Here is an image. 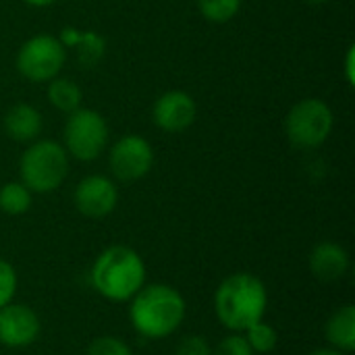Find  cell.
I'll use <instances>...</instances> for the list:
<instances>
[{
    "mask_svg": "<svg viewBox=\"0 0 355 355\" xmlns=\"http://www.w3.org/2000/svg\"><path fill=\"white\" fill-rule=\"evenodd\" d=\"M108 125L106 119L94 108H77L69 112L64 131H62V148L69 158L92 162L102 156L108 144Z\"/></svg>",
    "mask_w": 355,
    "mask_h": 355,
    "instance_id": "obj_6",
    "label": "cell"
},
{
    "mask_svg": "<svg viewBox=\"0 0 355 355\" xmlns=\"http://www.w3.org/2000/svg\"><path fill=\"white\" fill-rule=\"evenodd\" d=\"M173 355H212V345L204 335H185L177 341Z\"/></svg>",
    "mask_w": 355,
    "mask_h": 355,
    "instance_id": "obj_23",
    "label": "cell"
},
{
    "mask_svg": "<svg viewBox=\"0 0 355 355\" xmlns=\"http://www.w3.org/2000/svg\"><path fill=\"white\" fill-rule=\"evenodd\" d=\"M29 6H35V8H46V6H52L56 0H25Z\"/></svg>",
    "mask_w": 355,
    "mask_h": 355,
    "instance_id": "obj_27",
    "label": "cell"
},
{
    "mask_svg": "<svg viewBox=\"0 0 355 355\" xmlns=\"http://www.w3.org/2000/svg\"><path fill=\"white\" fill-rule=\"evenodd\" d=\"M33 204V193L21 181H8L0 187V212L6 216H23Z\"/></svg>",
    "mask_w": 355,
    "mask_h": 355,
    "instance_id": "obj_16",
    "label": "cell"
},
{
    "mask_svg": "<svg viewBox=\"0 0 355 355\" xmlns=\"http://www.w3.org/2000/svg\"><path fill=\"white\" fill-rule=\"evenodd\" d=\"M212 355H256L252 352V347L248 345L245 337L241 333H229L227 337H223L214 347Z\"/></svg>",
    "mask_w": 355,
    "mask_h": 355,
    "instance_id": "obj_22",
    "label": "cell"
},
{
    "mask_svg": "<svg viewBox=\"0 0 355 355\" xmlns=\"http://www.w3.org/2000/svg\"><path fill=\"white\" fill-rule=\"evenodd\" d=\"M17 287H19V277L15 266L4 258H0V308L15 302Z\"/></svg>",
    "mask_w": 355,
    "mask_h": 355,
    "instance_id": "obj_21",
    "label": "cell"
},
{
    "mask_svg": "<svg viewBox=\"0 0 355 355\" xmlns=\"http://www.w3.org/2000/svg\"><path fill=\"white\" fill-rule=\"evenodd\" d=\"M75 54H77V62L83 69H94L106 54V40L98 33V31H81L79 42L75 44Z\"/></svg>",
    "mask_w": 355,
    "mask_h": 355,
    "instance_id": "obj_17",
    "label": "cell"
},
{
    "mask_svg": "<svg viewBox=\"0 0 355 355\" xmlns=\"http://www.w3.org/2000/svg\"><path fill=\"white\" fill-rule=\"evenodd\" d=\"M343 71H345V81H347L349 85H355V48L354 46H349V50H347V54H345V67H343Z\"/></svg>",
    "mask_w": 355,
    "mask_h": 355,
    "instance_id": "obj_25",
    "label": "cell"
},
{
    "mask_svg": "<svg viewBox=\"0 0 355 355\" xmlns=\"http://www.w3.org/2000/svg\"><path fill=\"white\" fill-rule=\"evenodd\" d=\"M154 148L141 135H123L108 152V166L116 181L135 183L154 166Z\"/></svg>",
    "mask_w": 355,
    "mask_h": 355,
    "instance_id": "obj_8",
    "label": "cell"
},
{
    "mask_svg": "<svg viewBox=\"0 0 355 355\" xmlns=\"http://www.w3.org/2000/svg\"><path fill=\"white\" fill-rule=\"evenodd\" d=\"M304 2H308V4H324L329 0H304Z\"/></svg>",
    "mask_w": 355,
    "mask_h": 355,
    "instance_id": "obj_28",
    "label": "cell"
},
{
    "mask_svg": "<svg viewBox=\"0 0 355 355\" xmlns=\"http://www.w3.org/2000/svg\"><path fill=\"white\" fill-rule=\"evenodd\" d=\"M67 62V50L56 35L37 33L23 42L17 52V71L31 83H48L58 77Z\"/></svg>",
    "mask_w": 355,
    "mask_h": 355,
    "instance_id": "obj_7",
    "label": "cell"
},
{
    "mask_svg": "<svg viewBox=\"0 0 355 355\" xmlns=\"http://www.w3.org/2000/svg\"><path fill=\"white\" fill-rule=\"evenodd\" d=\"M127 304L131 329L148 341L173 337L187 318L183 293L168 283H146Z\"/></svg>",
    "mask_w": 355,
    "mask_h": 355,
    "instance_id": "obj_1",
    "label": "cell"
},
{
    "mask_svg": "<svg viewBox=\"0 0 355 355\" xmlns=\"http://www.w3.org/2000/svg\"><path fill=\"white\" fill-rule=\"evenodd\" d=\"M2 125H4V133L12 141L31 144L37 139V135L44 127V121L35 106H31L27 102H19V104H12L4 112Z\"/></svg>",
    "mask_w": 355,
    "mask_h": 355,
    "instance_id": "obj_13",
    "label": "cell"
},
{
    "mask_svg": "<svg viewBox=\"0 0 355 355\" xmlns=\"http://www.w3.org/2000/svg\"><path fill=\"white\" fill-rule=\"evenodd\" d=\"M42 335V320L27 304L10 302L0 308V345L6 349L31 347Z\"/></svg>",
    "mask_w": 355,
    "mask_h": 355,
    "instance_id": "obj_10",
    "label": "cell"
},
{
    "mask_svg": "<svg viewBox=\"0 0 355 355\" xmlns=\"http://www.w3.org/2000/svg\"><path fill=\"white\" fill-rule=\"evenodd\" d=\"M73 204L85 218H106L119 206V187L106 175H87L77 183L73 191Z\"/></svg>",
    "mask_w": 355,
    "mask_h": 355,
    "instance_id": "obj_9",
    "label": "cell"
},
{
    "mask_svg": "<svg viewBox=\"0 0 355 355\" xmlns=\"http://www.w3.org/2000/svg\"><path fill=\"white\" fill-rule=\"evenodd\" d=\"M85 355H135L129 343L116 335H100L89 341Z\"/></svg>",
    "mask_w": 355,
    "mask_h": 355,
    "instance_id": "obj_20",
    "label": "cell"
},
{
    "mask_svg": "<svg viewBox=\"0 0 355 355\" xmlns=\"http://www.w3.org/2000/svg\"><path fill=\"white\" fill-rule=\"evenodd\" d=\"M243 0H198L200 15L210 23H229L237 17Z\"/></svg>",
    "mask_w": 355,
    "mask_h": 355,
    "instance_id": "obj_19",
    "label": "cell"
},
{
    "mask_svg": "<svg viewBox=\"0 0 355 355\" xmlns=\"http://www.w3.org/2000/svg\"><path fill=\"white\" fill-rule=\"evenodd\" d=\"M79 35H81V29H77V27H62L56 37L64 46V50H71L79 42Z\"/></svg>",
    "mask_w": 355,
    "mask_h": 355,
    "instance_id": "obj_24",
    "label": "cell"
},
{
    "mask_svg": "<svg viewBox=\"0 0 355 355\" xmlns=\"http://www.w3.org/2000/svg\"><path fill=\"white\" fill-rule=\"evenodd\" d=\"M335 116L331 106L318 98H306L291 106L285 119V133L295 148H320L333 131Z\"/></svg>",
    "mask_w": 355,
    "mask_h": 355,
    "instance_id": "obj_5",
    "label": "cell"
},
{
    "mask_svg": "<svg viewBox=\"0 0 355 355\" xmlns=\"http://www.w3.org/2000/svg\"><path fill=\"white\" fill-rule=\"evenodd\" d=\"M248 341V345L252 347V352L256 355H266L272 354L279 345V333L277 329L266 322V320H260L256 324H252L250 329H245L241 333Z\"/></svg>",
    "mask_w": 355,
    "mask_h": 355,
    "instance_id": "obj_18",
    "label": "cell"
},
{
    "mask_svg": "<svg viewBox=\"0 0 355 355\" xmlns=\"http://www.w3.org/2000/svg\"><path fill=\"white\" fill-rule=\"evenodd\" d=\"M308 268L314 279L322 283L343 281L352 268L349 252L337 241H320L312 248L308 258Z\"/></svg>",
    "mask_w": 355,
    "mask_h": 355,
    "instance_id": "obj_12",
    "label": "cell"
},
{
    "mask_svg": "<svg viewBox=\"0 0 355 355\" xmlns=\"http://www.w3.org/2000/svg\"><path fill=\"white\" fill-rule=\"evenodd\" d=\"M89 283L102 300L127 304L148 283V268L139 252L116 243L96 256L89 268Z\"/></svg>",
    "mask_w": 355,
    "mask_h": 355,
    "instance_id": "obj_3",
    "label": "cell"
},
{
    "mask_svg": "<svg viewBox=\"0 0 355 355\" xmlns=\"http://www.w3.org/2000/svg\"><path fill=\"white\" fill-rule=\"evenodd\" d=\"M212 308L218 324L229 333H243L264 320L268 310V289L254 272H233L214 289Z\"/></svg>",
    "mask_w": 355,
    "mask_h": 355,
    "instance_id": "obj_2",
    "label": "cell"
},
{
    "mask_svg": "<svg viewBox=\"0 0 355 355\" xmlns=\"http://www.w3.org/2000/svg\"><path fill=\"white\" fill-rule=\"evenodd\" d=\"M69 154L54 139H35L19 158V181L31 193L56 191L69 175Z\"/></svg>",
    "mask_w": 355,
    "mask_h": 355,
    "instance_id": "obj_4",
    "label": "cell"
},
{
    "mask_svg": "<svg viewBox=\"0 0 355 355\" xmlns=\"http://www.w3.org/2000/svg\"><path fill=\"white\" fill-rule=\"evenodd\" d=\"M46 96H48V102L56 110L67 112V114L73 112V110H77V108H81V102H83L81 87L75 81L67 79V77H54V79H50L48 81Z\"/></svg>",
    "mask_w": 355,
    "mask_h": 355,
    "instance_id": "obj_15",
    "label": "cell"
},
{
    "mask_svg": "<svg viewBox=\"0 0 355 355\" xmlns=\"http://www.w3.org/2000/svg\"><path fill=\"white\" fill-rule=\"evenodd\" d=\"M198 104L191 94L183 89H168L156 98L152 106V121L166 133H181L196 123Z\"/></svg>",
    "mask_w": 355,
    "mask_h": 355,
    "instance_id": "obj_11",
    "label": "cell"
},
{
    "mask_svg": "<svg viewBox=\"0 0 355 355\" xmlns=\"http://www.w3.org/2000/svg\"><path fill=\"white\" fill-rule=\"evenodd\" d=\"M310 355H352V354H345V352H339V349H335V347H320V349H314Z\"/></svg>",
    "mask_w": 355,
    "mask_h": 355,
    "instance_id": "obj_26",
    "label": "cell"
},
{
    "mask_svg": "<svg viewBox=\"0 0 355 355\" xmlns=\"http://www.w3.org/2000/svg\"><path fill=\"white\" fill-rule=\"evenodd\" d=\"M324 339L329 347H335L345 354L355 352V306H339L324 324Z\"/></svg>",
    "mask_w": 355,
    "mask_h": 355,
    "instance_id": "obj_14",
    "label": "cell"
}]
</instances>
